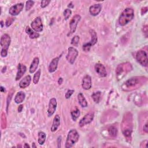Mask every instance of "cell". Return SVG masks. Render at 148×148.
<instances>
[{
  "mask_svg": "<svg viewBox=\"0 0 148 148\" xmlns=\"http://www.w3.org/2000/svg\"><path fill=\"white\" fill-rule=\"evenodd\" d=\"M94 114L93 112H90L88 114H87L86 115H84V116H83L82 118V119L80 120L79 123V125L80 127H82L83 126H84L86 124H90V123H91L94 119Z\"/></svg>",
  "mask_w": 148,
  "mask_h": 148,
  "instance_id": "12",
  "label": "cell"
},
{
  "mask_svg": "<svg viewBox=\"0 0 148 148\" xmlns=\"http://www.w3.org/2000/svg\"><path fill=\"white\" fill-rule=\"evenodd\" d=\"M41 70H39L38 71H37V72H36V73L34 74V77H33V83L35 84H36L40 79V76H41Z\"/></svg>",
  "mask_w": 148,
  "mask_h": 148,
  "instance_id": "31",
  "label": "cell"
},
{
  "mask_svg": "<svg viewBox=\"0 0 148 148\" xmlns=\"http://www.w3.org/2000/svg\"><path fill=\"white\" fill-rule=\"evenodd\" d=\"M142 32L143 33V35H145V38H147V33H148V27L147 25L144 26L142 27Z\"/></svg>",
  "mask_w": 148,
  "mask_h": 148,
  "instance_id": "38",
  "label": "cell"
},
{
  "mask_svg": "<svg viewBox=\"0 0 148 148\" xmlns=\"http://www.w3.org/2000/svg\"><path fill=\"white\" fill-rule=\"evenodd\" d=\"M60 125V117L59 115H56L54 119H53V123L51 127V131L52 132H55L57 130L59 127Z\"/></svg>",
  "mask_w": 148,
  "mask_h": 148,
  "instance_id": "22",
  "label": "cell"
},
{
  "mask_svg": "<svg viewBox=\"0 0 148 148\" xmlns=\"http://www.w3.org/2000/svg\"><path fill=\"white\" fill-rule=\"evenodd\" d=\"M17 147H22V146H20V145H18Z\"/></svg>",
  "mask_w": 148,
  "mask_h": 148,
  "instance_id": "50",
  "label": "cell"
},
{
  "mask_svg": "<svg viewBox=\"0 0 148 148\" xmlns=\"http://www.w3.org/2000/svg\"><path fill=\"white\" fill-rule=\"evenodd\" d=\"M27 67L25 65L19 63L18 66V72L16 76V80L18 81L20 79L26 72Z\"/></svg>",
  "mask_w": 148,
  "mask_h": 148,
  "instance_id": "17",
  "label": "cell"
},
{
  "mask_svg": "<svg viewBox=\"0 0 148 148\" xmlns=\"http://www.w3.org/2000/svg\"><path fill=\"white\" fill-rule=\"evenodd\" d=\"M79 135L75 129L71 130L67 135L65 147L66 148L72 147L79 140Z\"/></svg>",
  "mask_w": 148,
  "mask_h": 148,
  "instance_id": "6",
  "label": "cell"
},
{
  "mask_svg": "<svg viewBox=\"0 0 148 148\" xmlns=\"http://www.w3.org/2000/svg\"><path fill=\"white\" fill-rule=\"evenodd\" d=\"M63 79L62 78H60L59 79V80H58V83L59 84H61L63 83Z\"/></svg>",
  "mask_w": 148,
  "mask_h": 148,
  "instance_id": "43",
  "label": "cell"
},
{
  "mask_svg": "<svg viewBox=\"0 0 148 148\" xmlns=\"http://www.w3.org/2000/svg\"><path fill=\"white\" fill-rule=\"evenodd\" d=\"M38 142L40 145H42L46 141V135L43 131H39L38 132Z\"/></svg>",
  "mask_w": 148,
  "mask_h": 148,
  "instance_id": "28",
  "label": "cell"
},
{
  "mask_svg": "<svg viewBox=\"0 0 148 148\" xmlns=\"http://www.w3.org/2000/svg\"><path fill=\"white\" fill-rule=\"evenodd\" d=\"M79 52L73 47H70L68 49V53L66 56V59L71 64H73L78 56Z\"/></svg>",
  "mask_w": 148,
  "mask_h": 148,
  "instance_id": "9",
  "label": "cell"
},
{
  "mask_svg": "<svg viewBox=\"0 0 148 148\" xmlns=\"http://www.w3.org/2000/svg\"><path fill=\"white\" fill-rule=\"evenodd\" d=\"M6 70H7V67L5 66V67H4L3 68V70H2V72H3V73H4V72H5Z\"/></svg>",
  "mask_w": 148,
  "mask_h": 148,
  "instance_id": "46",
  "label": "cell"
},
{
  "mask_svg": "<svg viewBox=\"0 0 148 148\" xmlns=\"http://www.w3.org/2000/svg\"><path fill=\"white\" fill-rule=\"evenodd\" d=\"M71 118H72L73 121H74V122L76 121V120L79 118V117L80 116L79 109L76 107H75L71 110Z\"/></svg>",
  "mask_w": 148,
  "mask_h": 148,
  "instance_id": "27",
  "label": "cell"
},
{
  "mask_svg": "<svg viewBox=\"0 0 148 148\" xmlns=\"http://www.w3.org/2000/svg\"><path fill=\"white\" fill-rule=\"evenodd\" d=\"M0 90H1V92L4 93L5 91V89L3 86H1L0 87Z\"/></svg>",
  "mask_w": 148,
  "mask_h": 148,
  "instance_id": "44",
  "label": "cell"
},
{
  "mask_svg": "<svg viewBox=\"0 0 148 148\" xmlns=\"http://www.w3.org/2000/svg\"><path fill=\"white\" fill-rule=\"evenodd\" d=\"M31 77L30 75H27L23 78L19 83V87L22 89L27 87L31 83Z\"/></svg>",
  "mask_w": 148,
  "mask_h": 148,
  "instance_id": "21",
  "label": "cell"
},
{
  "mask_svg": "<svg viewBox=\"0 0 148 148\" xmlns=\"http://www.w3.org/2000/svg\"><path fill=\"white\" fill-rule=\"evenodd\" d=\"M79 39H80L79 36L78 35H75L72 38L71 43L72 45H74L75 46H78L79 42Z\"/></svg>",
  "mask_w": 148,
  "mask_h": 148,
  "instance_id": "33",
  "label": "cell"
},
{
  "mask_svg": "<svg viewBox=\"0 0 148 148\" xmlns=\"http://www.w3.org/2000/svg\"><path fill=\"white\" fill-rule=\"evenodd\" d=\"M95 71L96 73L101 77L104 78L106 77L107 75V72L105 66L100 63H97L95 65L94 67Z\"/></svg>",
  "mask_w": 148,
  "mask_h": 148,
  "instance_id": "15",
  "label": "cell"
},
{
  "mask_svg": "<svg viewBox=\"0 0 148 148\" xmlns=\"http://www.w3.org/2000/svg\"><path fill=\"white\" fill-rule=\"evenodd\" d=\"M74 91H75L74 90H68L65 95V97L66 99H69V98L71 97V95L74 94Z\"/></svg>",
  "mask_w": 148,
  "mask_h": 148,
  "instance_id": "36",
  "label": "cell"
},
{
  "mask_svg": "<svg viewBox=\"0 0 148 148\" xmlns=\"http://www.w3.org/2000/svg\"><path fill=\"white\" fill-rule=\"evenodd\" d=\"M32 147H35V148L36 147V145H35V143L34 142H33V143H32Z\"/></svg>",
  "mask_w": 148,
  "mask_h": 148,
  "instance_id": "49",
  "label": "cell"
},
{
  "mask_svg": "<svg viewBox=\"0 0 148 148\" xmlns=\"http://www.w3.org/2000/svg\"><path fill=\"white\" fill-rule=\"evenodd\" d=\"M89 33H90V34L91 35V40H90V41L89 42L85 43L82 46L83 51L84 52H89L91 47V46H94L97 42V41H98V38H97V33H96V32L94 30L90 29L89 30Z\"/></svg>",
  "mask_w": 148,
  "mask_h": 148,
  "instance_id": "7",
  "label": "cell"
},
{
  "mask_svg": "<svg viewBox=\"0 0 148 148\" xmlns=\"http://www.w3.org/2000/svg\"><path fill=\"white\" fill-rule=\"evenodd\" d=\"M71 14H72V11L70 9H66L63 13L65 20H68L71 16Z\"/></svg>",
  "mask_w": 148,
  "mask_h": 148,
  "instance_id": "34",
  "label": "cell"
},
{
  "mask_svg": "<svg viewBox=\"0 0 148 148\" xmlns=\"http://www.w3.org/2000/svg\"><path fill=\"white\" fill-rule=\"evenodd\" d=\"M51 3V1H47V0H45V1H42L41 3V7L42 8H45V7H46L49 3Z\"/></svg>",
  "mask_w": 148,
  "mask_h": 148,
  "instance_id": "37",
  "label": "cell"
},
{
  "mask_svg": "<svg viewBox=\"0 0 148 148\" xmlns=\"http://www.w3.org/2000/svg\"><path fill=\"white\" fill-rule=\"evenodd\" d=\"M102 7L100 4H94L89 8V12L91 15L96 16L101 12Z\"/></svg>",
  "mask_w": 148,
  "mask_h": 148,
  "instance_id": "19",
  "label": "cell"
},
{
  "mask_svg": "<svg viewBox=\"0 0 148 148\" xmlns=\"http://www.w3.org/2000/svg\"><path fill=\"white\" fill-rule=\"evenodd\" d=\"M31 26L32 30L36 32H42L43 31V24L42 22V19L40 17H36L31 22Z\"/></svg>",
  "mask_w": 148,
  "mask_h": 148,
  "instance_id": "14",
  "label": "cell"
},
{
  "mask_svg": "<svg viewBox=\"0 0 148 148\" xmlns=\"http://www.w3.org/2000/svg\"><path fill=\"white\" fill-rule=\"evenodd\" d=\"M26 32L30 38L31 39H36L39 37V34L34 31L30 27L27 26L26 28Z\"/></svg>",
  "mask_w": 148,
  "mask_h": 148,
  "instance_id": "26",
  "label": "cell"
},
{
  "mask_svg": "<svg viewBox=\"0 0 148 148\" xmlns=\"http://www.w3.org/2000/svg\"><path fill=\"white\" fill-rule=\"evenodd\" d=\"M34 1H26V11H28L30 10V9L34 6Z\"/></svg>",
  "mask_w": 148,
  "mask_h": 148,
  "instance_id": "35",
  "label": "cell"
},
{
  "mask_svg": "<svg viewBox=\"0 0 148 148\" xmlns=\"http://www.w3.org/2000/svg\"><path fill=\"white\" fill-rule=\"evenodd\" d=\"M25 97H26L25 93L23 91H19L16 94L15 97V102L18 104H21L24 100Z\"/></svg>",
  "mask_w": 148,
  "mask_h": 148,
  "instance_id": "24",
  "label": "cell"
},
{
  "mask_svg": "<svg viewBox=\"0 0 148 148\" xmlns=\"http://www.w3.org/2000/svg\"><path fill=\"white\" fill-rule=\"evenodd\" d=\"M82 88L86 90H90L91 88V86H92L91 78L90 75H86L83 77L82 80Z\"/></svg>",
  "mask_w": 148,
  "mask_h": 148,
  "instance_id": "16",
  "label": "cell"
},
{
  "mask_svg": "<svg viewBox=\"0 0 148 148\" xmlns=\"http://www.w3.org/2000/svg\"><path fill=\"white\" fill-rule=\"evenodd\" d=\"M23 109V105H20L18 107V112H19V113L22 112Z\"/></svg>",
  "mask_w": 148,
  "mask_h": 148,
  "instance_id": "42",
  "label": "cell"
},
{
  "mask_svg": "<svg viewBox=\"0 0 148 148\" xmlns=\"http://www.w3.org/2000/svg\"><path fill=\"white\" fill-rule=\"evenodd\" d=\"M107 131L108 135L111 138H115L118 135V128L116 124H112L107 127Z\"/></svg>",
  "mask_w": 148,
  "mask_h": 148,
  "instance_id": "18",
  "label": "cell"
},
{
  "mask_svg": "<svg viewBox=\"0 0 148 148\" xmlns=\"http://www.w3.org/2000/svg\"><path fill=\"white\" fill-rule=\"evenodd\" d=\"M39 63V58L37 57H34L31 65H30V68H29V71L31 74H33L36 71V70H37V68L38 67Z\"/></svg>",
  "mask_w": 148,
  "mask_h": 148,
  "instance_id": "23",
  "label": "cell"
},
{
  "mask_svg": "<svg viewBox=\"0 0 148 148\" xmlns=\"http://www.w3.org/2000/svg\"><path fill=\"white\" fill-rule=\"evenodd\" d=\"M147 140H145L142 141L140 145V147H147Z\"/></svg>",
  "mask_w": 148,
  "mask_h": 148,
  "instance_id": "39",
  "label": "cell"
},
{
  "mask_svg": "<svg viewBox=\"0 0 148 148\" xmlns=\"http://www.w3.org/2000/svg\"><path fill=\"white\" fill-rule=\"evenodd\" d=\"M78 100L79 102V104H80V105L83 107V108H86L88 105L87 102L86 100V98L84 97V96L83 95V94L81 93H79L78 95Z\"/></svg>",
  "mask_w": 148,
  "mask_h": 148,
  "instance_id": "25",
  "label": "cell"
},
{
  "mask_svg": "<svg viewBox=\"0 0 148 148\" xmlns=\"http://www.w3.org/2000/svg\"><path fill=\"white\" fill-rule=\"evenodd\" d=\"M101 92L100 91H98L96 92H94L92 94L91 97L93 98V101L96 103H99L101 99Z\"/></svg>",
  "mask_w": 148,
  "mask_h": 148,
  "instance_id": "29",
  "label": "cell"
},
{
  "mask_svg": "<svg viewBox=\"0 0 148 148\" xmlns=\"http://www.w3.org/2000/svg\"><path fill=\"white\" fill-rule=\"evenodd\" d=\"M11 39L10 36L7 34H4L1 37V56L2 57H6L8 55V51L11 45Z\"/></svg>",
  "mask_w": 148,
  "mask_h": 148,
  "instance_id": "5",
  "label": "cell"
},
{
  "mask_svg": "<svg viewBox=\"0 0 148 148\" xmlns=\"http://www.w3.org/2000/svg\"><path fill=\"white\" fill-rule=\"evenodd\" d=\"M24 4L23 3H18L13 6H12L9 9V13L11 15L15 16L18 15L23 9Z\"/></svg>",
  "mask_w": 148,
  "mask_h": 148,
  "instance_id": "13",
  "label": "cell"
},
{
  "mask_svg": "<svg viewBox=\"0 0 148 148\" xmlns=\"http://www.w3.org/2000/svg\"><path fill=\"white\" fill-rule=\"evenodd\" d=\"M134 18V11L132 8H126L120 14L119 18V23L121 26H125Z\"/></svg>",
  "mask_w": 148,
  "mask_h": 148,
  "instance_id": "3",
  "label": "cell"
},
{
  "mask_svg": "<svg viewBox=\"0 0 148 148\" xmlns=\"http://www.w3.org/2000/svg\"><path fill=\"white\" fill-rule=\"evenodd\" d=\"M59 59H60L59 57H56V58H54L51 61V62L50 63V64H49L48 67V71L49 72L53 73L57 70Z\"/></svg>",
  "mask_w": 148,
  "mask_h": 148,
  "instance_id": "20",
  "label": "cell"
},
{
  "mask_svg": "<svg viewBox=\"0 0 148 148\" xmlns=\"http://www.w3.org/2000/svg\"><path fill=\"white\" fill-rule=\"evenodd\" d=\"M122 132L127 142H131L132 140V132L133 130V118L131 112L124 114L121 123Z\"/></svg>",
  "mask_w": 148,
  "mask_h": 148,
  "instance_id": "1",
  "label": "cell"
},
{
  "mask_svg": "<svg viewBox=\"0 0 148 148\" xmlns=\"http://www.w3.org/2000/svg\"><path fill=\"white\" fill-rule=\"evenodd\" d=\"M57 106V100L55 98H52L49 101V107L47 111V114L48 117L52 116L55 112Z\"/></svg>",
  "mask_w": 148,
  "mask_h": 148,
  "instance_id": "11",
  "label": "cell"
},
{
  "mask_svg": "<svg viewBox=\"0 0 148 148\" xmlns=\"http://www.w3.org/2000/svg\"><path fill=\"white\" fill-rule=\"evenodd\" d=\"M1 128L2 129H5L7 127V118L4 113H2L1 116Z\"/></svg>",
  "mask_w": 148,
  "mask_h": 148,
  "instance_id": "30",
  "label": "cell"
},
{
  "mask_svg": "<svg viewBox=\"0 0 148 148\" xmlns=\"http://www.w3.org/2000/svg\"><path fill=\"white\" fill-rule=\"evenodd\" d=\"M147 12V7H143L141 9V14L142 15H145Z\"/></svg>",
  "mask_w": 148,
  "mask_h": 148,
  "instance_id": "41",
  "label": "cell"
},
{
  "mask_svg": "<svg viewBox=\"0 0 148 148\" xmlns=\"http://www.w3.org/2000/svg\"><path fill=\"white\" fill-rule=\"evenodd\" d=\"M143 131L145 133H147L148 132V128H147V121L146 122L145 124L143 125Z\"/></svg>",
  "mask_w": 148,
  "mask_h": 148,
  "instance_id": "40",
  "label": "cell"
},
{
  "mask_svg": "<svg viewBox=\"0 0 148 148\" xmlns=\"http://www.w3.org/2000/svg\"><path fill=\"white\" fill-rule=\"evenodd\" d=\"M132 70V67L130 63L127 62L119 64L116 69V78L118 80L122 79Z\"/></svg>",
  "mask_w": 148,
  "mask_h": 148,
  "instance_id": "4",
  "label": "cell"
},
{
  "mask_svg": "<svg viewBox=\"0 0 148 148\" xmlns=\"http://www.w3.org/2000/svg\"><path fill=\"white\" fill-rule=\"evenodd\" d=\"M0 24H1V28H3L4 26H5V23H4V21L3 20H1V22H0Z\"/></svg>",
  "mask_w": 148,
  "mask_h": 148,
  "instance_id": "45",
  "label": "cell"
},
{
  "mask_svg": "<svg viewBox=\"0 0 148 148\" xmlns=\"http://www.w3.org/2000/svg\"><path fill=\"white\" fill-rule=\"evenodd\" d=\"M24 147H25V148H26V147H30V146L27 143H26L24 144Z\"/></svg>",
  "mask_w": 148,
  "mask_h": 148,
  "instance_id": "48",
  "label": "cell"
},
{
  "mask_svg": "<svg viewBox=\"0 0 148 148\" xmlns=\"http://www.w3.org/2000/svg\"><path fill=\"white\" fill-rule=\"evenodd\" d=\"M147 81V78L145 76H135L132 77L127 81L122 86V89L125 91H130L139 88Z\"/></svg>",
  "mask_w": 148,
  "mask_h": 148,
  "instance_id": "2",
  "label": "cell"
},
{
  "mask_svg": "<svg viewBox=\"0 0 148 148\" xmlns=\"http://www.w3.org/2000/svg\"><path fill=\"white\" fill-rule=\"evenodd\" d=\"M68 7H70H70L73 8V7H74V5H72V3H71L70 4H69V5H68Z\"/></svg>",
  "mask_w": 148,
  "mask_h": 148,
  "instance_id": "47",
  "label": "cell"
},
{
  "mask_svg": "<svg viewBox=\"0 0 148 148\" xmlns=\"http://www.w3.org/2000/svg\"><path fill=\"white\" fill-rule=\"evenodd\" d=\"M81 19V16L79 15H75L71 19L70 23V33L68 35H71V34H74L77 28L78 24Z\"/></svg>",
  "mask_w": 148,
  "mask_h": 148,
  "instance_id": "10",
  "label": "cell"
},
{
  "mask_svg": "<svg viewBox=\"0 0 148 148\" xmlns=\"http://www.w3.org/2000/svg\"><path fill=\"white\" fill-rule=\"evenodd\" d=\"M137 61L142 66L146 67L148 64L147 56L146 52L143 50L138 51L135 55Z\"/></svg>",
  "mask_w": 148,
  "mask_h": 148,
  "instance_id": "8",
  "label": "cell"
},
{
  "mask_svg": "<svg viewBox=\"0 0 148 148\" xmlns=\"http://www.w3.org/2000/svg\"><path fill=\"white\" fill-rule=\"evenodd\" d=\"M15 20V18L14 17H9V18H8L5 21V27H10L12 23L14 22V21Z\"/></svg>",
  "mask_w": 148,
  "mask_h": 148,
  "instance_id": "32",
  "label": "cell"
}]
</instances>
